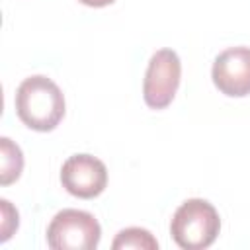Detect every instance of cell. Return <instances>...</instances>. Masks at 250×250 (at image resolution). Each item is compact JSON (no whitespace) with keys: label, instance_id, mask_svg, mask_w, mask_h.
Here are the masks:
<instances>
[{"label":"cell","instance_id":"cell-1","mask_svg":"<svg viewBox=\"0 0 250 250\" xmlns=\"http://www.w3.org/2000/svg\"><path fill=\"white\" fill-rule=\"evenodd\" d=\"M16 113L33 131H53L64 117V96L51 78L27 76L16 90Z\"/></svg>","mask_w":250,"mask_h":250},{"label":"cell","instance_id":"cell-2","mask_svg":"<svg viewBox=\"0 0 250 250\" xmlns=\"http://www.w3.org/2000/svg\"><path fill=\"white\" fill-rule=\"evenodd\" d=\"M221 230V219L217 209L199 197L184 201L170 223V234L174 242L184 250L209 248Z\"/></svg>","mask_w":250,"mask_h":250},{"label":"cell","instance_id":"cell-3","mask_svg":"<svg viewBox=\"0 0 250 250\" xmlns=\"http://www.w3.org/2000/svg\"><path fill=\"white\" fill-rule=\"evenodd\" d=\"M102 229L96 217L80 209L59 211L47 227V244L53 250H94Z\"/></svg>","mask_w":250,"mask_h":250},{"label":"cell","instance_id":"cell-4","mask_svg":"<svg viewBox=\"0 0 250 250\" xmlns=\"http://www.w3.org/2000/svg\"><path fill=\"white\" fill-rule=\"evenodd\" d=\"M182 76V62L176 51L158 49L146 66L143 80L145 104L152 109H164L172 104Z\"/></svg>","mask_w":250,"mask_h":250},{"label":"cell","instance_id":"cell-5","mask_svg":"<svg viewBox=\"0 0 250 250\" xmlns=\"http://www.w3.org/2000/svg\"><path fill=\"white\" fill-rule=\"evenodd\" d=\"M61 184L70 195L92 199L105 189L107 168L92 154H72L61 168Z\"/></svg>","mask_w":250,"mask_h":250},{"label":"cell","instance_id":"cell-6","mask_svg":"<svg viewBox=\"0 0 250 250\" xmlns=\"http://www.w3.org/2000/svg\"><path fill=\"white\" fill-rule=\"evenodd\" d=\"M213 84L230 98L250 94V47H229L215 57Z\"/></svg>","mask_w":250,"mask_h":250},{"label":"cell","instance_id":"cell-7","mask_svg":"<svg viewBox=\"0 0 250 250\" xmlns=\"http://www.w3.org/2000/svg\"><path fill=\"white\" fill-rule=\"evenodd\" d=\"M0 184L2 186H8L12 182H16L23 170V154H21V148L12 143L8 137H2L0 139Z\"/></svg>","mask_w":250,"mask_h":250},{"label":"cell","instance_id":"cell-8","mask_svg":"<svg viewBox=\"0 0 250 250\" xmlns=\"http://www.w3.org/2000/svg\"><path fill=\"white\" fill-rule=\"evenodd\" d=\"M111 248L113 250H127V248H133V250H156L158 242L146 229L129 227V229H123V230L117 232L115 240L111 242Z\"/></svg>","mask_w":250,"mask_h":250},{"label":"cell","instance_id":"cell-9","mask_svg":"<svg viewBox=\"0 0 250 250\" xmlns=\"http://www.w3.org/2000/svg\"><path fill=\"white\" fill-rule=\"evenodd\" d=\"M0 207H2V236H0V240L6 242L12 236V232L18 229L20 221H18V211L10 205L8 199H0Z\"/></svg>","mask_w":250,"mask_h":250},{"label":"cell","instance_id":"cell-10","mask_svg":"<svg viewBox=\"0 0 250 250\" xmlns=\"http://www.w3.org/2000/svg\"><path fill=\"white\" fill-rule=\"evenodd\" d=\"M78 2H82L84 6H92V8H104V6L113 4L115 0H78Z\"/></svg>","mask_w":250,"mask_h":250}]
</instances>
